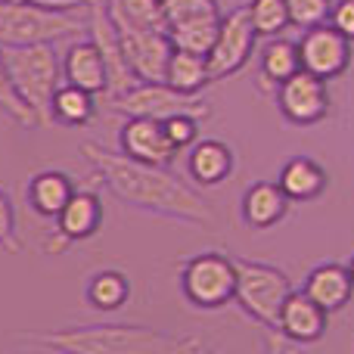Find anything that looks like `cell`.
I'll use <instances>...</instances> for the list:
<instances>
[{
	"label": "cell",
	"mask_w": 354,
	"mask_h": 354,
	"mask_svg": "<svg viewBox=\"0 0 354 354\" xmlns=\"http://www.w3.org/2000/svg\"><path fill=\"white\" fill-rule=\"evenodd\" d=\"M81 156L100 177V183L128 208L171 218L180 224H212L214 221L212 205L165 165L137 162L124 153H112L103 143H81Z\"/></svg>",
	"instance_id": "obj_1"
},
{
	"label": "cell",
	"mask_w": 354,
	"mask_h": 354,
	"mask_svg": "<svg viewBox=\"0 0 354 354\" xmlns=\"http://www.w3.org/2000/svg\"><path fill=\"white\" fill-rule=\"evenodd\" d=\"M19 342L41 351L66 354H189L202 351V339L174 336L137 324H84L50 333H22Z\"/></svg>",
	"instance_id": "obj_2"
},
{
	"label": "cell",
	"mask_w": 354,
	"mask_h": 354,
	"mask_svg": "<svg viewBox=\"0 0 354 354\" xmlns=\"http://www.w3.org/2000/svg\"><path fill=\"white\" fill-rule=\"evenodd\" d=\"M10 81L19 100L31 109L37 128L53 124V93L62 84V59L53 44H28V47H3Z\"/></svg>",
	"instance_id": "obj_3"
},
{
	"label": "cell",
	"mask_w": 354,
	"mask_h": 354,
	"mask_svg": "<svg viewBox=\"0 0 354 354\" xmlns=\"http://www.w3.org/2000/svg\"><path fill=\"white\" fill-rule=\"evenodd\" d=\"M91 28V10H47L28 0H0V47L56 44Z\"/></svg>",
	"instance_id": "obj_4"
},
{
	"label": "cell",
	"mask_w": 354,
	"mask_h": 354,
	"mask_svg": "<svg viewBox=\"0 0 354 354\" xmlns=\"http://www.w3.org/2000/svg\"><path fill=\"white\" fill-rule=\"evenodd\" d=\"M233 261H236V292H233V301L255 324L277 330L283 301L292 292L289 277L280 268H274V264L252 261V258H233Z\"/></svg>",
	"instance_id": "obj_5"
},
{
	"label": "cell",
	"mask_w": 354,
	"mask_h": 354,
	"mask_svg": "<svg viewBox=\"0 0 354 354\" xmlns=\"http://www.w3.org/2000/svg\"><path fill=\"white\" fill-rule=\"evenodd\" d=\"M180 292L199 311H221L236 292V261L224 252H199L180 264Z\"/></svg>",
	"instance_id": "obj_6"
},
{
	"label": "cell",
	"mask_w": 354,
	"mask_h": 354,
	"mask_svg": "<svg viewBox=\"0 0 354 354\" xmlns=\"http://www.w3.org/2000/svg\"><path fill=\"white\" fill-rule=\"evenodd\" d=\"M112 112H122L124 118L128 115H147V118H168L177 115V112H187V115L202 118L208 115V103L199 97V93H183L171 87L168 81H137L131 91L118 93V97L109 100Z\"/></svg>",
	"instance_id": "obj_7"
},
{
	"label": "cell",
	"mask_w": 354,
	"mask_h": 354,
	"mask_svg": "<svg viewBox=\"0 0 354 354\" xmlns=\"http://www.w3.org/2000/svg\"><path fill=\"white\" fill-rule=\"evenodd\" d=\"M109 10V19L115 25V35H118V44H122L124 56H128L131 68L140 81H165V66H168V56H171V37L168 31H159V28H143V25H134L122 16L118 10Z\"/></svg>",
	"instance_id": "obj_8"
},
{
	"label": "cell",
	"mask_w": 354,
	"mask_h": 354,
	"mask_svg": "<svg viewBox=\"0 0 354 354\" xmlns=\"http://www.w3.org/2000/svg\"><path fill=\"white\" fill-rule=\"evenodd\" d=\"M255 25L249 19V10L245 6H236V10L224 12L221 16V28L218 37H214L212 50H208V72H212V81H224L230 75H236L239 68L249 62L252 50H255Z\"/></svg>",
	"instance_id": "obj_9"
},
{
	"label": "cell",
	"mask_w": 354,
	"mask_h": 354,
	"mask_svg": "<svg viewBox=\"0 0 354 354\" xmlns=\"http://www.w3.org/2000/svg\"><path fill=\"white\" fill-rule=\"evenodd\" d=\"M277 106H280L286 122L299 124V128H311V124L324 122L330 115L326 81L305 72V68H299L295 75H289L286 81L277 84Z\"/></svg>",
	"instance_id": "obj_10"
},
{
	"label": "cell",
	"mask_w": 354,
	"mask_h": 354,
	"mask_svg": "<svg viewBox=\"0 0 354 354\" xmlns=\"http://www.w3.org/2000/svg\"><path fill=\"white\" fill-rule=\"evenodd\" d=\"M299 56L301 68L324 81H333L339 75H345V68L351 66V41L339 28H333L330 22L305 28L299 41Z\"/></svg>",
	"instance_id": "obj_11"
},
{
	"label": "cell",
	"mask_w": 354,
	"mask_h": 354,
	"mask_svg": "<svg viewBox=\"0 0 354 354\" xmlns=\"http://www.w3.org/2000/svg\"><path fill=\"white\" fill-rule=\"evenodd\" d=\"M87 31H91L93 44L100 47L103 62H106V78H109V84H106V100H112V97H118V93L131 91V87H134L140 78L134 75V68H131V62H128V56H124L122 44H118L115 25H112L106 3L91 6V28H87Z\"/></svg>",
	"instance_id": "obj_12"
},
{
	"label": "cell",
	"mask_w": 354,
	"mask_h": 354,
	"mask_svg": "<svg viewBox=\"0 0 354 354\" xmlns=\"http://www.w3.org/2000/svg\"><path fill=\"white\" fill-rule=\"evenodd\" d=\"M118 147L124 156L137 162H149V165H171L177 159L174 143L168 140L165 124L159 118H147V115H128L118 131Z\"/></svg>",
	"instance_id": "obj_13"
},
{
	"label": "cell",
	"mask_w": 354,
	"mask_h": 354,
	"mask_svg": "<svg viewBox=\"0 0 354 354\" xmlns=\"http://www.w3.org/2000/svg\"><path fill=\"white\" fill-rule=\"evenodd\" d=\"M326 320H330V314L314 299H308L305 292H289V299L283 301L280 324H277L274 333H283L295 345H311L317 339H324Z\"/></svg>",
	"instance_id": "obj_14"
},
{
	"label": "cell",
	"mask_w": 354,
	"mask_h": 354,
	"mask_svg": "<svg viewBox=\"0 0 354 354\" xmlns=\"http://www.w3.org/2000/svg\"><path fill=\"white\" fill-rule=\"evenodd\" d=\"M53 221H56V230H59L62 236H68L72 243L91 239V236H97L100 227H103V199L97 196V189L78 187Z\"/></svg>",
	"instance_id": "obj_15"
},
{
	"label": "cell",
	"mask_w": 354,
	"mask_h": 354,
	"mask_svg": "<svg viewBox=\"0 0 354 354\" xmlns=\"http://www.w3.org/2000/svg\"><path fill=\"white\" fill-rule=\"evenodd\" d=\"M62 81H68V84H75V87H84L93 97L106 93V84H109V78H106V62H103L100 47L93 44V37L75 41L72 47L62 53Z\"/></svg>",
	"instance_id": "obj_16"
},
{
	"label": "cell",
	"mask_w": 354,
	"mask_h": 354,
	"mask_svg": "<svg viewBox=\"0 0 354 354\" xmlns=\"http://www.w3.org/2000/svg\"><path fill=\"white\" fill-rule=\"evenodd\" d=\"M289 205H292V202L286 199L280 183H270V180L252 183V187L243 193V199H239L243 221L252 227V230H268V227L280 224V221L286 218Z\"/></svg>",
	"instance_id": "obj_17"
},
{
	"label": "cell",
	"mask_w": 354,
	"mask_h": 354,
	"mask_svg": "<svg viewBox=\"0 0 354 354\" xmlns=\"http://www.w3.org/2000/svg\"><path fill=\"white\" fill-rule=\"evenodd\" d=\"M301 292H305L308 299L317 301L326 314H336V311H342V308L351 301L354 280H351L348 268L330 261V264L314 268L311 274L305 277V289H301Z\"/></svg>",
	"instance_id": "obj_18"
},
{
	"label": "cell",
	"mask_w": 354,
	"mask_h": 354,
	"mask_svg": "<svg viewBox=\"0 0 354 354\" xmlns=\"http://www.w3.org/2000/svg\"><path fill=\"white\" fill-rule=\"evenodd\" d=\"M75 189H78V183H75V177L68 171L47 168V171L31 174L28 187H25V196H28V205L35 214H41V218H56L59 208L72 199Z\"/></svg>",
	"instance_id": "obj_19"
},
{
	"label": "cell",
	"mask_w": 354,
	"mask_h": 354,
	"mask_svg": "<svg viewBox=\"0 0 354 354\" xmlns=\"http://www.w3.org/2000/svg\"><path fill=\"white\" fill-rule=\"evenodd\" d=\"M187 171L199 187H221L233 174V149L224 140H196L187 156Z\"/></svg>",
	"instance_id": "obj_20"
},
{
	"label": "cell",
	"mask_w": 354,
	"mask_h": 354,
	"mask_svg": "<svg viewBox=\"0 0 354 354\" xmlns=\"http://www.w3.org/2000/svg\"><path fill=\"white\" fill-rule=\"evenodd\" d=\"M277 183L289 202H311L326 189V171L320 162L308 159V156H295L280 168Z\"/></svg>",
	"instance_id": "obj_21"
},
{
	"label": "cell",
	"mask_w": 354,
	"mask_h": 354,
	"mask_svg": "<svg viewBox=\"0 0 354 354\" xmlns=\"http://www.w3.org/2000/svg\"><path fill=\"white\" fill-rule=\"evenodd\" d=\"M84 299H87V305H91L93 311H100V314L122 311V308L128 305V299H131L128 274L112 270V268L97 270V274L87 280V286H84Z\"/></svg>",
	"instance_id": "obj_22"
},
{
	"label": "cell",
	"mask_w": 354,
	"mask_h": 354,
	"mask_svg": "<svg viewBox=\"0 0 354 354\" xmlns=\"http://www.w3.org/2000/svg\"><path fill=\"white\" fill-rule=\"evenodd\" d=\"M165 81L183 93H202L212 84V72H208V59L202 53H189V50H171L165 66Z\"/></svg>",
	"instance_id": "obj_23"
},
{
	"label": "cell",
	"mask_w": 354,
	"mask_h": 354,
	"mask_svg": "<svg viewBox=\"0 0 354 354\" xmlns=\"http://www.w3.org/2000/svg\"><path fill=\"white\" fill-rule=\"evenodd\" d=\"M97 115V100L91 91L75 87L68 81H62L59 91L53 93V124H66V128H81L91 124Z\"/></svg>",
	"instance_id": "obj_24"
},
{
	"label": "cell",
	"mask_w": 354,
	"mask_h": 354,
	"mask_svg": "<svg viewBox=\"0 0 354 354\" xmlns=\"http://www.w3.org/2000/svg\"><path fill=\"white\" fill-rule=\"evenodd\" d=\"M301 68V56H299V44L286 41L283 35L268 37L261 47V78L270 87H277L280 81H286L289 75H295Z\"/></svg>",
	"instance_id": "obj_25"
},
{
	"label": "cell",
	"mask_w": 354,
	"mask_h": 354,
	"mask_svg": "<svg viewBox=\"0 0 354 354\" xmlns=\"http://www.w3.org/2000/svg\"><path fill=\"white\" fill-rule=\"evenodd\" d=\"M224 16V12H221ZM221 16H205V19H193V22H180L168 28V37H171V47L177 50H189V53H202L208 56L214 37H218L221 28Z\"/></svg>",
	"instance_id": "obj_26"
},
{
	"label": "cell",
	"mask_w": 354,
	"mask_h": 354,
	"mask_svg": "<svg viewBox=\"0 0 354 354\" xmlns=\"http://www.w3.org/2000/svg\"><path fill=\"white\" fill-rule=\"evenodd\" d=\"M245 10H249V19H252V25H255L258 37H277L292 25L289 22L286 0H249Z\"/></svg>",
	"instance_id": "obj_27"
},
{
	"label": "cell",
	"mask_w": 354,
	"mask_h": 354,
	"mask_svg": "<svg viewBox=\"0 0 354 354\" xmlns=\"http://www.w3.org/2000/svg\"><path fill=\"white\" fill-rule=\"evenodd\" d=\"M112 10H118L128 22L143 25V28H159L168 31L165 12H162V0H106Z\"/></svg>",
	"instance_id": "obj_28"
},
{
	"label": "cell",
	"mask_w": 354,
	"mask_h": 354,
	"mask_svg": "<svg viewBox=\"0 0 354 354\" xmlns=\"http://www.w3.org/2000/svg\"><path fill=\"white\" fill-rule=\"evenodd\" d=\"M0 112H3L6 118H12L16 124H22V128H37L31 109L19 100L16 87H12V81H10V68H6L3 47H0Z\"/></svg>",
	"instance_id": "obj_29"
},
{
	"label": "cell",
	"mask_w": 354,
	"mask_h": 354,
	"mask_svg": "<svg viewBox=\"0 0 354 354\" xmlns=\"http://www.w3.org/2000/svg\"><path fill=\"white\" fill-rule=\"evenodd\" d=\"M162 12H165L168 28L180 22H193V19L221 16L218 0H162Z\"/></svg>",
	"instance_id": "obj_30"
},
{
	"label": "cell",
	"mask_w": 354,
	"mask_h": 354,
	"mask_svg": "<svg viewBox=\"0 0 354 354\" xmlns=\"http://www.w3.org/2000/svg\"><path fill=\"white\" fill-rule=\"evenodd\" d=\"M289 6V22L295 28H314V25L330 22L333 0H286Z\"/></svg>",
	"instance_id": "obj_31"
},
{
	"label": "cell",
	"mask_w": 354,
	"mask_h": 354,
	"mask_svg": "<svg viewBox=\"0 0 354 354\" xmlns=\"http://www.w3.org/2000/svg\"><path fill=\"white\" fill-rule=\"evenodd\" d=\"M162 124H165V134H168V140L174 143L177 153H180V149H189L196 140H199V118L196 115L177 112V115L162 118Z\"/></svg>",
	"instance_id": "obj_32"
},
{
	"label": "cell",
	"mask_w": 354,
	"mask_h": 354,
	"mask_svg": "<svg viewBox=\"0 0 354 354\" xmlns=\"http://www.w3.org/2000/svg\"><path fill=\"white\" fill-rule=\"evenodd\" d=\"M0 249L10 252V255L22 252V239L16 230V205H12L10 193L3 187H0Z\"/></svg>",
	"instance_id": "obj_33"
},
{
	"label": "cell",
	"mask_w": 354,
	"mask_h": 354,
	"mask_svg": "<svg viewBox=\"0 0 354 354\" xmlns=\"http://www.w3.org/2000/svg\"><path fill=\"white\" fill-rule=\"evenodd\" d=\"M330 25L333 28H339L354 44V0H339V3H333Z\"/></svg>",
	"instance_id": "obj_34"
},
{
	"label": "cell",
	"mask_w": 354,
	"mask_h": 354,
	"mask_svg": "<svg viewBox=\"0 0 354 354\" xmlns=\"http://www.w3.org/2000/svg\"><path fill=\"white\" fill-rule=\"evenodd\" d=\"M28 3L47 6V10H91V6L106 3V0H28Z\"/></svg>",
	"instance_id": "obj_35"
},
{
	"label": "cell",
	"mask_w": 354,
	"mask_h": 354,
	"mask_svg": "<svg viewBox=\"0 0 354 354\" xmlns=\"http://www.w3.org/2000/svg\"><path fill=\"white\" fill-rule=\"evenodd\" d=\"M68 245H72V239H68V236H62L59 230H50V236L44 239V252H47V255H56V252L68 249Z\"/></svg>",
	"instance_id": "obj_36"
},
{
	"label": "cell",
	"mask_w": 354,
	"mask_h": 354,
	"mask_svg": "<svg viewBox=\"0 0 354 354\" xmlns=\"http://www.w3.org/2000/svg\"><path fill=\"white\" fill-rule=\"evenodd\" d=\"M348 274H351V280H354V255H351V261H348Z\"/></svg>",
	"instance_id": "obj_37"
},
{
	"label": "cell",
	"mask_w": 354,
	"mask_h": 354,
	"mask_svg": "<svg viewBox=\"0 0 354 354\" xmlns=\"http://www.w3.org/2000/svg\"><path fill=\"white\" fill-rule=\"evenodd\" d=\"M351 348H354V342H351Z\"/></svg>",
	"instance_id": "obj_38"
}]
</instances>
